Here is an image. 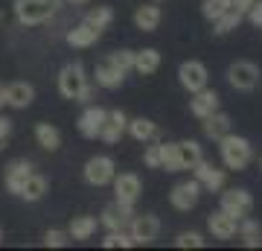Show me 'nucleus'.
Returning a JSON list of instances; mask_svg holds the SVG:
<instances>
[{"label": "nucleus", "mask_w": 262, "mask_h": 251, "mask_svg": "<svg viewBox=\"0 0 262 251\" xmlns=\"http://www.w3.org/2000/svg\"><path fill=\"white\" fill-rule=\"evenodd\" d=\"M58 93L64 100H73V103H91L94 88L88 82V73H84L82 62H70V65L61 67V73H58Z\"/></svg>", "instance_id": "nucleus-1"}, {"label": "nucleus", "mask_w": 262, "mask_h": 251, "mask_svg": "<svg viewBox=\"0 0 262 251\" xmlns=\"http://www.w3.org/2000/svg\"><path fill=\"white\" fill-rule=\"evenodd\" d=\"M219 152H222V161H225L227 169H236V172H242V169L251 167L253 161V146L248 138H239V134H230L227 131L225 138L219 140Z\"/></svg>", "instance_id": "nucleus-2"}, {"label": "nucleus", "mask_w": 262, "mask_h": 251, "mask_svg": "<svg viewBox=\"0 0 262 251\" xmlns=\"http://www.w3.org/2000/svg\"><path fill=\"white\" fill-rule=\"evenodd\" d=\"M56 12V0H15V18L20 27L47 24Z\"/></svg>", "instance_id": "nucleus-3"}, {"label": "nucleus", "mask_w": 262, "mask_h": 251, "mask_svg": "<svg viewBox=\"0 0 262 251\" xmlns=\"http://www.w3.org/2000/svg\"><path fill=\"white\" fill-rule=\"evenodd\" d=\"M259 67L253 65V62H233V65L227 67V82L233 91H242V93H251L256 85H259Z\"/></svg>", "instance_id": "nucleus-4"}, {"label": "nucleus", "mask_w": 262, "mask_h": 251, "mask_svg": "<svg viewBox=\"0 0 262 251\" xmlns=\"http://www.w3.org/2000/svg\"><path fill=\"white\" fill-rule=\"evenodd\" d=\"M82 176L91 187H105V184H111L114 176H117V164L108 155H94V158L84 164Z\"/></svg>", "instance_id": "nucleus-5"}, {"label": "nucleus", "mask_w": 262, "mask_h": 251, "mask_svg": "<svg viewBox=\"0 0 262 251\" xmlns=\"http://www.w3.org/2000/svg\"><path fill=\"white\" fill-rule=\"evenodd\" d=\"M131 240H134V245H151V242L158 240L160 234V219L155 214H143V216H131Z\"/></svg>", "instance_id": "nucleus-6"}, {"label": "nucleus", "mask_w": 262, "mask_h": 251, "mask_svg": "<svg viewBox=\"0 0 262 251\" xmlns=\"http://www.w3.org/2000/svg\"><path fill=\"white\" fill-rule=\"evenodd\" d=\"M207 79H210L207 65L204 62H198V59H189V62H184V65L178 67V82H181V88L189 91V93L207 88Z\"/></svg>", "instance_id": "nucleus-7"}, {"label": "nucleus", "mask_w": 262, "mask_h": 251, "mask_svg": "<svg viewBox=\"0 0 262 251\" xmlns=\"http://www.w3.org/2000/svg\"><path fill=\"white\" fill-rule=\"evenodd\" d=\"M222 210L233 219H242V216H251L253 210V196L245 190V187H236V190H227L222 193Z\"/></svg>", "instance_id": "nucleus-8"}, {"label": "nucleus", "mask_w": 262, "mask_h": 251, "mask_svg": "<svg viewBox=\"0 0 262 251\" xmlns=\"http://www.w3.org/2000/svg\"><path fill=\"white\" fill-rule=\"evenodd\" d=\"M198 199H201V184H198L195 178H189V181H181V184L172 187V193H169V202L175 210H192L198 205Z\"/></svg>", "instance_id": "nucleus-9"}, {"label": "nucleus", "mask_w": 262, "mask_h": 251, "mask_svg": "<svg viewBox=\"0 0 262 251\" xmlns=\"http://www.w3.org/2000/svg\"><path fill=\"white\" fill-rule=\"evenodd\" d=\"M114 193H117V202H125V205H134L137 196L143 193V181L137 172H120L114 176Z\"/></svg>", "instance_id": "nucleus-10"}, {"label": "nucleus", "mask_w": 262, "mask_h": 251, "mask_svg": "<svg viewBox=\"0 0 262 251\" xmlns=\"http://www.w3.org/2000/svg\"><path fill=\"white\" fill-rule=\"evenodd\" d=\"M192 172H195V181L201 184V190H210V193L222 190V187H225V181H227V172H225V169H215L213 164H207L204 158H201L195 167H192Z\"/></svg>", "instance_id": "nucleus-11"}, {"label": "nucleus", "mask_w": 262, "mask_h": 251, "mask_svg": "<svg viewBox=\"0 0 262 251\" xmlns=\"http://www.w3.org/2000/svg\"><path fill=\"white\" fill-rule=\"evenodd\" d=\"M125 129H128V117H125V111L114 108V111L105 114V123H102V129H99V138H102L105 143H120L122 134H125Z\"/></svg>", "instance_id": "nucleus-12"}, {"label": "nucleus", "mask_w": 262, "mask_h": 251, "mask_svg": "<svg viewBox=\"0 0 262 251\" xmlns=\"http://www.w3.org/2000/svg\"><path fill=\"white\" fill-rule=\"evenodd\" d=\"M105 108L102 105H88L82 111V117H79V134L82 138H99V129H102V123H105Z\"/></svg>", "instance_id": "nucleus-13"}, {"label": "nucleus", "mask_w": 262, "mask_h": 251, "mask_svg": "<svg viewBox=\"0 0 262 251\" xmlns=\"http://www.w3.org/2000/svg\"><path fill=\"white\" fill-rule=\"evenodd\" d=\"M219 93L210 91V88H201V91L192 93V100H189V111L195 114L198 120H204V117H210L213 111H219Z\"/></svg>", "instance_id": "nucleus-14"}, {"label": "nucleus", "mask_w": 262, "mask_h": 251, "mask_svg": "<svg viewBox=\"0 0 262 251\" xmlns=\"http://www.w3.org/2000/svg\"><path fill=\"white\" fill-rule=\"evenodd\" d=\"M29 172H32V164L24 158L12 161L9 167H6V176H3V184H6V190H9L12 196L20 193V187H24V181L29 178Z\"/></svg>", "instance_id": "nucleus-15"}, {"label": "nucleus", "mask_w": 262, "mask_h": 251, "mask_svg": "<svg viewBox=\"0 0 262 251\" xmlns=\"http://www.w3.org/2000/svg\"><path fill=\"white\" fill-rule=\"evenodd\" d=\"M236 222L239 219L227 216L225 210H215V214L207 216V228H210V234H213L215 240H230V237H236Z\"/></svg>", "instance_id": "nucleus-16"}, {"label": "nucleus", "mask_w": 262, "mask_h": 251, "mask_svg": "<svg viewBox=\"0 0 262 251\" xmlns=\"http://www.w3.org/2000/svg\"><path fill=\"white\" fill-rule=\"evenodd\" d=\"M32 100H35V88L29 82L6 85V105H12V108H29Z\"/></svg>", "instance_id": "nucleus-17"}, {"label": "nucleus", "mask_w": 262, "mask_h": 251, "mask_svg": "<svg viewBox=\"0 0 262 251\" xmlns=\"http://www.w3.org/2000/svg\"><path fill=\"white\" fill-rule=\"evenodd\" d=\"M160 21H163V12H160V6H155V3L140 6V9L134 12V27L143 29V32H155V29L160 27Z\"/></svg>", "instance_id": "nucleus-18"}, {"label": "nucleus", "mask_w": 262, "mask_h": 251, "mask_svg": "<svg viewBox=\"0 0 262 251\" xmlns=\"http://www.w3.org/2000/svg\"><path fill=\"white\" fill-rule=\"evenodd\" d=\"M47 178L44 176H38V172H29V178L24 181V187H20V199L24 202H41L44 196H47Z\"/></svg>", "instance_id": "nucleus-19"}, {"label": "nucleus", "mask_w": 262, "mask_h": 251, "mask_svg": "<svg viewBox=\"0 0 262 251\" xmlns=\"http://www.w3.org/2000/svg\"><path fill=\"white\" fill-rule=\"evenodd\" d=\"M99 29L88 27V24H79V27H73L70 32H67V44L70 47H79V50H84V47H94L96 41H99Z\"/></svg>", "instance_id": "nucleus-20"}, {"label": "nucleus", "mask_w": 262, "mask_h": 251, "mask_svg": "<svg viewBox=\"0 0 262 251\" xmlns=\"http://www.w3.org/2000/svg\"><path fill=\"white\" fill-rule=\"evenodd\" d=\"M175 149H178L181 169H192L198 161L204 158V152H201V146H198V140H178V143H175Z\"/></svg>", "instance_id": "nucleus-21"}, {"label": "nucleus", "mask_w": 262, "mask_h": 251, "mask_svg": "<svg viewBox=\"0 0 262 251\" xmlns=\"http://www.w3.org/2000/svg\"><path fill=\"white\" fill-rule=\"evenodd\" d=\"M160 67V53L155 50V47H146V50H140V53H134V70L140 76H151L158 73Z\"/></svg>", "instance_id": "nucleus-22"}, {"label": "nucleus", "mask_w": 262, "mask_h": 251, "mask_svg": "<svg viewBox=\"0 0 262 251\" xmlns=\"http://www.w3.org/2000/svg\"><path fill=\"white\" fill-rule=\"evenodd\" d=\"M134 140H140V143H149V140L158 138V123H151L149 117H134L128 120V129H125Z\"/></svg>", "instance_id": "nucleus-23"}, {"label": "nucleus", "mask_w": 262, "mask_h": 251, "mask_svg": "<svg viewBox=\"0 0 262 251\" xmlns=\"http://www.w3.org/2000/svg\"><path fill=\"white\" fill-rule=\"evenodd\" d=\"M96 85L99 88H105V91H114V88H120L122 82H125V73L122 70H117L114 65H108V62H102V65L96 67Z\"/></svg>", "instance_id": "nucleus-24"}, {"label": "nucleus", "mask_w": 262, "mask_h": 251, "mask_svg": "<svg viewBox=\"0 0 262 251\" xmlns=\"http://www.w3.org/2000/svg\"><path fill=\"white\" fill-rule=\"evenodd\" d=\"M230 131V117L225 111H213L210 117H204V134L210 140H222Z\"/></svg>", "instance_id": "nucleus-25"}, {"label": "nucleus", "mask_w": 262, "mask_h": 251, "mask_svg": "<svg viewBox=\"0 0 262 251\" xmlns=\"http://www.w3.org/2000/svg\"><path fill=\"white\" fill-rule=\"evenodd\" d=\"M35 140L41 149H47V152H56L61 146V131L53 126V123H38L35 126Z\"/></svg>", "instance_id": "nucleus-26"}, {"label": "nucleus", "mask_w": 262, "mask_h": 251, "mask_svg": "<svg viewBox=\"0 0 262 251\" xmlns=\"http://www.w3.org/2000/svg\"><path fill=\"white\" fill-rule=\"evenodd\" d=\"M96 225H99L96 216H76L67 228V234H70V240H91L96 234Z\"/></svg>", "instance_id": "nucleus-27"}, {"label": "nucleus", "mask_w": 262, "mask_h": 251, "mask_svg": "<svg viewBox=\"0 0 262 251\" xmlns=\"http://www.w3.org/2000/svg\"><path fill=\"white\" fill-rule=\"evenodd\" d=\"M111 21H114V9H111V6H94V9L84 15L82 24H88V27H94V29L102 32V29L111 27Z\"/></svg>", "instance_id": "nucleus-28"}, {"label": "nucleus", "mask_w": 262, "mask_h": 251, "mask_svg": "<svg viewBox=\"0 0 262 251\" xmlns=\"http://www.w3.org/2000/svg\"><path fill=\"white\" fill-rule=\"evenodd\" d=\"M242 18H245V12H239L236 6H230V9H227L219 21H213V24H215L213 32H215V35H227V32H233V29L242 24Z\"/></svg>", "instance_id": "nucleus-29"}, {"label": "nucleus", "mask_w": 262, "mask_h": 251, "mask_svg": "<svg viewBox=\"0 0 262 251\" xmlns=\"http://www.w3.org/2000/svg\"><path fill=\"white\" fill-rule=\"evenodd\" d=\"M160 169H166V172H181L175 143H160Z\"/></svg>", "instance_id": "nucleus-30"}, {"label": "nucleus", "mask_w": 262, "mask_h": 251, "mask_svg": "<svg viewBox=\"0 0 262 251\" xmlns=\"http://www.w3.org/2000/svg\"><path fill=\"white\" fill-rule=\"evenodd\" d=\"M105 62L114 65L117 70H122V73H128V70H134V50H114Z\"/></svg>", "instance_id": "nucleus-31"}, {"label": "nucleus", "mask_w": 262, "mask_h": 251, "mask_svg": "<svg viewBox=\"0 0 262 251\" xmlns=\"http://www.w3.org/2000/svg\"><path fill=\"white\" fill-rule=\"evenodd\" d=\"M230 6H233L230 0H204V3H201V12H204V18L213 24V21H219Z\"/></svg>", "instance_id": "nucleus-32"}, {"label": "nucleus", "mask_w": 262, "mask_h": 251, "mask_svg": "<svg viewBox=\"0 0 262 251\" xmlns=\"http://www.w3.org/2000/svg\"><path fill=\"white\" fill-rule=\"evenodd\" d=\"M99 222H102L108 231H122V228L128 225L125 219H122V214L117 210V205H108V207H105L102 216H99Z\"/></svg>", "instance_id": "nucleus-33"}, {"label": "nucleus", "mask_w": 262, "mask_h": 251, "mask_svg": "<svg viewBox=\"0 0 262 251\" xmlns=\"http://www.w3.org/2000/svg\"><path fill=\"white\" fill-rule=\"evenodd\" d=\"M105 248H131L134 245V240H131V234H125V228L122 231H108V237L102 240Z\"/></svg>", "instance_id": "nucleus-34"}, {"label": "nucleus", "mask_w": 262, "mask_h": 251, "mask_svg": "<svg viewBox=\"0 0 262 251\" xmlns=\"http://www.w3.org/2000/svg\"><path fill=\"white\" fill-rule=\"evenodd\" d=\"M175 245H178V248H204L207 240H204L198 231H184V234H178Z\"/></svg>", "instance_id": "nucleus-35"}, {"label": "nucleus", "mask_w": 262, "mask_h": 251, "mask_svg": "<svg viewBox=\"0 0 262 251\" xmlns=\"http://www.w3.org/2000/svg\"><path fill=\"white\" fill-rule=\"evenodd\" d=\"M44 245H47V248H64V245H70V234L53 228V231L44 234Z\"/></svg>", "instance_id": "nucleus-36"}, {"label": "nucleus", "mask_w": 262, "mask_h": 251, "mask_svg": "<svg viewBox=\"0 0 262 251\" xmlns=\"http://www.w3.org/2000/svg\"><path fill=\"white\" fill-rule=\"evenodd\" d=\"M143 164L149 169H160V143H155V146H149L143 152Z\"/></svg>", "instance_id": "nucleus-37"}, {"label": "nucleus", "mask_w": 262, "mask_h": 251, "mask_svg": "<svg viewBox=\"0 0 262 251\" xmlns=\"http://www.w3.org/2000/svg\"><path fill=\"white\" fill-rule=\"evenodd\" d=\"M245 15H248V21H251L253 27H259V24H262V0H253L251 9L245 12Z\"/></svg>", "instance_id": "nucleus-38"}, {"label": "nucleus", "mask_w": 262, "mask_h": 251, "mask_svg": "<svg viewBox=\"0 0 262 251\" xmlns=\"http://www.w3.org/2000/svg\"><path fill=\"white\" fill-rule=\"evenodd\" d=\"M9 134H12V120L9 117H0V149H3L6 140H9Z\"/></svg>", "instance_id": "nucleus-39"}, {"label": "nucleus", "mask_w": 262, "mask_h": 251, "mask_svg": "<svg viewBox=\"0 0 262 251\" xmlns=\"http://www.w3.org/2000/svg\"><path fill=\"white\" fill-rule=\"evenodd\" d=\"M242 240L248 248H256V245H262V234H256V237H242Z\"/></svg>", "instance_id": "nucleus-40"}, {"label": "nucleus", "mask_w": 262, "mask_h": 251, "mask_svg": "<svg viewBox=\"0 0 262 251\" xmlns=\"http://www.w3.org/2000/svg\"><path fill=\"white\" fill-rule=\"evenodd\" d=\"M230 3H233V6H236L239 12H248V9H251V3H253V0H230Z\"/></svg>", "instance_id": "nucleus-41"}, {"label": "nucleus", "mask_w": 262, "mask_h": 251, "mask_svg": "<svg viewBox=\"0 0 262 251\" xmlns=\"http://www.w3.org/2000/svg\"><path fill=\"white\" fill-rule=\"evenodd\" d=\"M3 105H6V88L0 85V108H3Z\"/></svg>", "instance_id": "nucleus-42"}, {"label": "nucleus", "mask_w": 262, "mask_h": 251, "mask_svg": "<svg viewBox=\"0 0 262 251\" xmlns=\"http://www.w3.org/2000/svg\"><path fill=\"white\" fill-rule=\"evenodd\" d=\"M56 3H73V6H82V3H88V0H56Z\"/></svg>", "instance_id": "nucleus-43"}, {"label": "nucleus", "mask_w": 262, "mask_h": 251, "mask_svg": "<svg viewBox=\"0 0 262 251\" xmlns=\"http://www.w3.org/2000/svg\"><path fill=\"white\" fill-rule=\"evenodd\" d=\"M259 169H262V158H259Z\"/></svg>", "instance_id": "nucleus-44"}, {"label": "nucleus", "mask_w": 262, "mask_h": 251, "mask_svg": "<svg viewBox=\"0 0 262 251\" xmlns=\"http://www.w3.org/2000/svg\"><path fill=\"white\" fill-rule=\"evenodd\" d=\"M0 21H3V12H0Z\"/></svg>", "instance_id": "nucleus-45"}, {"label": "nucleus", "mask_w": 262, "mask_h": 251, "mask_svg": "<svg viewBox=\"0 0 262 251\" xmlns=\"http://www.w3.org/2000/svg\"><path fill=\"white\" fill-rule=\"evenodd\" d=\"M155 3H163V0H155Z\"/></svg>", "instance_id": "nucleus-46"}, {"label": "nucleus", "mask_w": 262, "mask_h": 251, "mask_svg": "<svg viewBox=\"0 0 262 251\" xmlns=\"http://www.w3.org/2000/svg\"><path fill=\"white\" fill-rule=\"evenodd\" d=\"M0 240H3V231H0Z\"/></svg>", "instance_id": "nucleus-47"}, {"label": "nucleus", "mask_w": 262, "mask_h": 251, "mask_svg": "<svg viewBox=\"0 0 262 251\" xmlns=\"http://www.w3.org/2000/svg\"><path fill=\"white\" fill-rule=\"evenodd\" d=\"M259 29H262V24H259Z\"/></svg>", "instance_id": "nucleus-48"}]
</instances>
